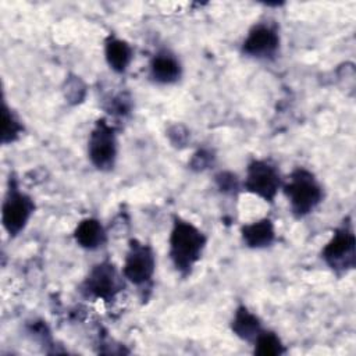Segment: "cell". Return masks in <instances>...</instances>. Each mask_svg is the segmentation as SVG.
<instances>
[{
  "label": "cell",
  "instance_id": "cell-7",
  "mask_svg": "<svg viewBox=\"0 0 356 356\" xmlns=\"http://www.w3.org/2000/svg\"><path fill=\"white\" fill-rule=\"evenodd\" d=\"M282 177L278 167L267 159H253L245 172L243 189L257 197L273 203L282 188Z\"/></svg>",
  "mask_w": 356,
  "mask_h": 356
},
{
  "label": "cell",
  "instance_id": "cell-2",
  "mask_svg": "<svg viewBox=\"0 0 356 356\" xmlns=\"http://www.w3.org/2000/svg\"><path fill=\"white\" fill-rule=\"evenodd\" d=\"M285 195L291 213L295 218L300 220L312 214L323 202L324 191L316 175L307 168H295L281 188Z\"/></svg>",
  "mask_w": 356,
  "mask_h": 356
},
{
  "label": "cell",
  "instance_id": "cell-5",
  "mask_svg": "<svg viewBox=\"0 0 356 356\" xmlns=\"http://www.w3.org/2000/svg\"><path fill=\"white\" fill-rule=\"evenodd\" d=\"M33 199L22 192L17 181L10 177L8 188L1 204V224L10 236L19 235L35 213Z\"/></svg>",
  "mask_w": 356,
  "mask_h": 356
},
{
  "label": "cell",
  "instance_id": "cell-15",
  "mask_svg": "<svg viewBox=\"0 0 356 356\" xmlns=\"http://www.w3.org/2000/svg\"><path fill=\"white\" fill-rule=\"evenodd\" d=\"M253 353L257 356H280L286 352L284 342L277 332L263 330L252 342Z\"/></svg>",
  "mask_w": 356,
  "mask_h": 356
},
{
  "label": "cell",
  "instance_id": "cell-10",
  "mask_svg": "<svg viewBox=\"0 0 356 356\" xmlns=\"http://www.w3.org/2000/svg\"><path fill=\"white\" fill-rule=\"evenodd\" d=\"M182 76V64L170 50H159L149 63V79L156 85H174Z\"/></svg>",
  "mask_w": 356,
  "mask_h": 356
},
{
  "label": "cell",
  "instance_id": "cell-6",
  "mask_svg": "<svg viewBox=\"0 0 356 356\" xmlns=\"http://www.w3.org/2000/svg\"><path fill=\"white\" fill-rule=\"evenodd\" d=\"M118 156L115 128L106 120L99 118L88 138V159L99 171H111Z\"/></svg>",
  "mask_w": 356,
  "mask_h": 356
},
{
  "label": "cell",
  "instance_id": "cell-8",
  "mask_svg": "<svg viewBox=\"0 0 356 356\" xmlns=\"http://www.w3.org/2000/svg\"><path fill=\"white\" fill-rule=\"evenodd\" d=\"M156 271V253L149 243L129 239L122 264L124 280L142 288L152 282Z\"/></svg>",
  "mask_w": 356,
  "mask_h": 356
},
{
  "label": "cell",
  "instance_id": "cell-16",
  "mask_svg": "<svg viewBox=\"0 0 356 356\" xmlns=\"http://www.w3.org/2000/svg\"><path fill=\"white\" fill-rule=\"evenodd\" d=\"M24 124L18 115L3 102V131H1V143L8 145L15 142L24 132Z\"/></svg>",
  "mask_w": 356,
  "mask_h": 356
},
{
  "label": "cell",
  "instance_id": "cell-13",
  "mask_svg": "<svg viewBox=\"0 0 356 356\" xmlns=\"http://www.w3.org/2000/svg\"><path fill=\"white\" fill-rule=\"evenodd\" d=\"M104 58L110 70L124 74L132 63L134 49L127 40L110 33L104 40Z\"/></svg>",
  "mask_w": 356,
  "mask_h": 356
},
{
  "label": "cell",
  "instance_id": "cell-14",
  "mask_svg": "<svg viewBox=\"0 0 356 356\" xmlns=\"http://www.w3.org/2000/svg\"><path fill=\"white\" fill-rule=\"evenodd\" d=\"M229 327L235 337L249 343H252L256 339V337L264 330L261 320L245 305H239L235 309Z\"/></svg>",
  "mask_w": 356,
  "mask_h": 356
},
{
  "label": "cell",
  "instance_id": "cell-9",
  "mask_svg": "<svg viewBox=\"0 0 356 356\" xmlns=\"http://www.w3.org/2000/svg\"><path fill=\"white\" fill-rule=\"evenodd\" d=\"M281 44L278 26L274 22H256L242 42L243 56L256 60H271L277 56Z\"/></svg>",
  "mask_w": 356,
  "mask_h": 356
},
{
  "label": "cell",
  "instance_id": "cell-3",
  "mask_svg": "<svg viewBox=\"0 0 356 356\" xmlns=\"http://www.w3.org/2000/svg\"><path fill=\"white\" fill-rule=\"evenodd\" d=\"M321 259L338 277L346 275L356 266V238L349 218L335 228L321 249Z\"/></svg>",
  "mask_w": 356,
  "mask_h": 356
},
{
  "label": "cell",
  "instance_id": "cell-4",
  "mask_svg": "<svg viewBox=\"0 0 356 356\" xmlns=\"http://www.w3.org/2000/svg\"><path fill=\"white\" fill-rule=\"evenodd\" d=\"M124 275L120 274L111 260H103L95 264L81 284V292L89 299L108 303L124 288Z\"/></svg>",
  "mask_w": 356,
  "mask_h": 356
},
{
  "label": "cell",
  "instance_id": "cell-12",
  "mask_svg": "<svg viewBox=\"0 0 356 356\" xmlns=\"http://www.w3.org/2000/svg\"><path fill=\"white\" fill-rule=\"evenodd\" d=\"M75 243L85 250H97L107 241V232L103 224L93 217H86L81 220L74 232H72Z\"/></svg>",
  "mask_w": 356,
  "mask_h": 356
},
{
  "label": "cell",
  "instance_id": "cell-11",
  "mask_svg": "<svg viewBox=\"0 0 356 356\" xmlns=\"http://www.w3.org/2000/svg\"><path fill=\"white\" fill-rule=\"evenodd\" d=\"M241 238L250 249H264L275 241V227L271 218L263 217L241 227Z\"/></svg>",
  "mask_w": 356,
  "mask_h": 356
},
{
  "label": "cell",
  "instance_id": "cell-18",
  "mask_svg": "<svg viewBox=\"0 0 356 356\" xmlns=\"http://www.w3.org/2000/svg\"><path fill=\"white\" fill-rule=\"evenodd\" d=\"M213 159H214V156L211 154L210 150L199 149L191 160V168L197 170V171H203L204 168H209L210 164H213Z\"/></svg>",
  "mask_w": 356,
  "mask_h": 356
},
{
  "label": "cell",
  "instance_id": "cell-17",
  "mask_svg": "<svg viewBox=\"0 0 356 356\" xmlns=\"http://www.w3.org/2000/svg\"><path fill=\"white\" fill-rule=\"evenodd\" d=\"M216 184H217L218 189L224 193H235L241 186L238 177L229 171L218 172L216 175Z\"/></svg>",
  "mask_w": 356,
  "mask_h": 356
},
{
  "label": "cell",
  "instance_id": "cell-1",
  "mask_svg": "<svg viewBox=\"0 0 356 356\" xmlns=\"http://www.w3.org/2000/svg\"><path fill=\"white\" fill-rule=\"evenodd\" d=\"M207 245L206 234L193 222L174 216L168 236V256L181 277L192 274Z\"/></svg>",
  "mask_w": 356,
  "mask_h": 356
}]
</instances>
